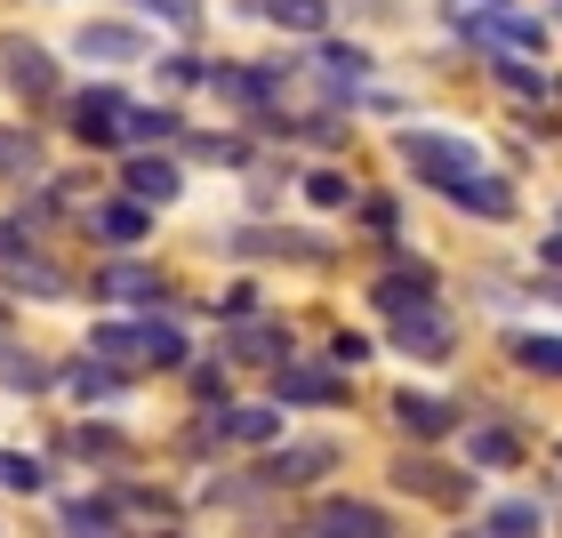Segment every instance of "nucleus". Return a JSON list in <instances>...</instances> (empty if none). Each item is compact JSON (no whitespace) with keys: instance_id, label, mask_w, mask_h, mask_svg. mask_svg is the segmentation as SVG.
Wrapping results in <instances>:
<instances>
[{"instance_id":"f257e3e1","label":"nucleus","mask_w":562,"mask_h":538,"mask_svg":"<svg viewBox=\"0 0 562 538\" xmlns=\"http://www.w3.org/2000/svg\"><path fill=\"white\" fill-rule=\"evenodd\" d=\"M210 258L225 273H338V234L329 217H225L210 234Z\"/></svg>"},{"instance_id":"f03ea898","label":"nucleus","mask_w":562,"mask_h":538,"mask_svg":"<svg viewBox=\"0 0 562 538\" xmlns=\"http://www.w3.org/2000/svg\"><path fill=\"white\" fill-rule=\"evenodd\" d=\"M386 153H394V169H402V186L411 193H426V201H450L467 177H482L491 169V145L482 137H467V130H450V121H394V137H386Z\"/></svg>"},{"instance_id":"7ed1b4c3","label":"nucleus","mask_w":562,"mask_h":538,"mask_svg":"<svg viewBox=\"0 0 562 538\" xmlns=\"http://www.w3.org/2000/svg\"><path fill=\"white\" fill-rule=\"evenodd\" d=\"M297 81H305V65H297V41H281V48H258V57H217L210 65V105L225 121H258V113H281V105H297Z\"/></svg>"},{"instance_id":"20e7f679","label":"nucleus","mask_w":562,"mask_h":538,"mask_svg":"<svg viewBox=\"0 0 562 538\" xmlns=\"http://www.w3.org/2000/svg\"><path fill=\"white\" fill-rule=\"evenodd\" d=\"M130 72H81L57 113H48V130H57L65 153H89V161H121V113H130Z\"/></svg>"},{"instance_id":"39448f33","label":"nucleus","mask_w":562,"mask_h":538,"mask_svg":"<svg viewBox=\"0 0 562 538\" xmlns=\"http://www.w3.org/2000/svg\"><path fill=\"white\" fill-rule=\"evenodd\" d=\"M177 298L186 290L153 249H105V258L81 266V305H97V314H161Z\"/></svg>"},{"instance_id":"423d86ee","label":"nucleus","mask_w":562,"mask_h":538,"mask_svg":"<svg viewBox=\"0 0 562 538\" xmlns=\"http://www.w3.org/2000/svg\"><path fill=\"white\" fill-rule=\"evenodd\" d=\"M297 65H305V81H297L305 105H346V113H353V97H362V89L378 81V72H386L378 41H362V33H322V41H297Z\"/></svg>"},{"instance_id":"0eeeda50","label":"nucleus","mask_w":562,"mask_h":538,"mask_svg":"<svg viewBox=\"0 0 562 538\" xmlns=\"http://www.w3.org/2000/svg\"><path fill=\"white\" fill-rule=\"evenodd\" d=\"M65 57L81 72H145L153 57H161V33H153L137 9H89L65 33Z\"/></svg>"},{"instance_id":"6e6552de","label":"nucleus","mask_w":562,"mask_h":538,"mask_svg":"<svg viewBox=\"0 0 562 538\" xmlns=\"http://www.w3.org/2000/svg\"><path fill=\"white\" fill-rule=\"evenodd\" d=\"M0 89L16 97V113L48 121V113H57V97L72 89V57H65V48H48L41 33H24V24H0Z\"/></svg>"},{"instance_id":"1a4fd4ad","label":"nucleus","mask_w":562,"mask_h":538,"mask_svg":"<svg viewBox=\"0 0 562 538\" xmlns=\"http://www.w3.org/2000/svg\"><path fill=\"white\" fill-rule=\"evenodd\" d=\"M386 491H402L411 506H434V515H467V506H482V474L467 467V458H450V450H411L402 442L394 450V467H386Z\"/></svg>"},{"instance_id":"9d476101","label":"nucleus","mask_w":562,"mask_h":538,"mask_svg":"<svg viewBox=\"0 0 562 538\" xmlns=\"http://www.w3.org/2000/svg\"><path fill=\"white\" fill-rule=\"evenodd\" d=\"M426 298H450V273L434 266L418 242H394V249H378V258H370V273H362V305H370L378 322L411 314V305H426Z\"/></svg>"},{"instance_id":"9b49d317","label":"nucleus","mask_w":562,"mask_h":538,"mask_svg":"<svg viewBox=\"0 0 562 538\" xmlns=\"http://www.w3.org/2000/svg\"><path fill=\"white\" fill-rule=\"evenodd\" d=\"M378 346H386L394 362H411V370H450L458 346H467V314H458L450 298H426L411 314L378 322Z\"/></svg>"},{"instance_id":"f8f14e48","label":"nucleus","mask_w":562,"mask_h":538,"mask_svg":"<svg viewBox=\"0 0 562 538\" xmlns=\"http://www.w3.org/2000/svg\"><path fill=\"white\" fill-rule=\"evenodd\" d=\"M48 467H89V482H113V474L137 467V434L113 426L105 410H81L72 426L48 434Z\"/></svg>"},{"instance_id":"ddd939ff","label":"nucleus","mask_w":562,"mask_h":538,"mask_svg":"<svg viewBox=\"0 0 562 538\" xmlns=\"http://www.w3.org/2000/svg\"><path fill=\"white\" fill-rule=\"evenodd\" d=\"M338 467H346V442H338V434H281L273 450H258V474L273 482L281 498L329 491V482H338Z\"/></svg>"},{"instance_id":"4468645a","label":"nucleus","mask_w":562,"mask_h":538,"mask_svg":"<svg viewBox=\"0 0 562 538\" xmlns=\"http://www.w3.org/2000/svg\"><path fill=\"white\" fill-rule=\"evenodd\" d=\"M386 418H394V434L411 450H450L458 434H467L474 402L467 394H442V386H411V378H402V386L386 394Z\"/></svg>"},{"instance_id":"2eb2a0df","label":"nucleus","mask_w":562,"mask_h":538,"mask_svg":"<svg viewBox=\"0 0 562 538\" xmlns=\"http://www.w3.org/2000/svg\"><path fill=\"white\" fill-rule=\"evenodd\" d=\"M266 394L281 410H305V418H329V410H353V370H338L329 354H290V362L266 370Z\"/></svg>"},{"instance_id":"dca6fc26","label":"nucleus","mask_w":562,"mask_h":538,"mask_svg":"<svg viewBox=\"0 0 562 538\" xmlns=\"http://www.w3.org/2000/svg\"><path fill=\"white\" fill-rule=\"evenodd\" d=\"M297 538H402V515L370 491H314L297 515Z\"/></svg>"},{"instance_id":"f3484780","label":"nucleus","mask_w":562,"mask_h":538,"mask_svg":"<svg viewBox=\"0 0 562 538\" xmlns=\"http://www.w3.org/2000/svg\"><path fill=\"white\" fill-rule=\"evenodd\" d=\"M72 234H81L97 258H105V249H153V234H161V210H145L137 193L105 186V193L81 210V225H72Z\"/></svg>"},{"instance_id":"a211bd4d","label":"nucleus","mask_w":562,"mask_h":538,"mask_svg":"<svg viewBox=\"0 0 562 538\" xmlns=\"http://www.w3.org/2000/svg\"><path fill=\"white\" fill-rule=\"evenodd\" d=\"M530 177H515V169H482V177H467V186H458L450 201H442V210L450 217H467V225H482V234H506V225H522L530 217Z\"/></svg>"},{"instance_id":"6ab92c4d","label":"nucleus","mask_w":562,"mask_h":538,"mask_svg":"<svg viewBox=\"0 0 562 538\" xmlns=\"http://www.w3.org/2000/svg\"><path fill=\"white\" fill-rule=\"evenodd\" d=\"M113 186L169 217L177 201L193 193V169H186V153H177V145H145V153H121V161H113Z\"/></svg>"},{"instance_id":"aec40b11","label":"nucleus","mask_w":562,"mask_h":538,"mask_svg":"<svg viewBox=\"0 0 562 538\" xmlns=\"http://www.w3.org/2000/svg\"><path fill=\"white\" fill-rule=\"evenodd\" d=\"M0 298H16V305H81V266H65L57 242H41V249H24L16 266H0Z\"/></svg>"},{"instance_id":"412c9836","label":"nucleus","mask_w":562,"mask_h":538,"mask_svg":"<svg viewBox=\"0 0 562 538\" xmlns=\"http://www.w3.org/2000/svg\"><path fill=\"white\" fill-rule=\"evenodd\" d=\"M217 354H225L234 370L266 378L273 362H290V354H297V314L266 305V314H249V322H234V329H217Z\"/></svg>"},{"instance_id":"4be33fe9","label":"nucleus","mask_w":562,"mask_h":538,"mask_svg":"<svg viewBox=\"0 0 562 538\" xmlns=\"http://www.w3.org/2000/svg\"><path fill=\"white\" fill-rule=\"evenodd\" d=\"M137 386H145V378H130L121 362H105V354H89V346L57 354V394H65L72 410H121Z\"/></svg>"},{"instance_id":"5701e85b","label":"nucleus","mask_w":562,"mask_h":538,"mask_svg":"<svg viewBox=\"0 0 562 538\" xmlns=\"http://www.w3.org/2000/svg\"><path fill=\"white\" fill-rule=\"evenodd\" d=\"M458 458H467L474 474H522L530 434H522V418H506V410H474L467 434H458Z\"/></svg>"},{"instance_id":"b1692460","label":"nucleus","mask_w":562,"mask_h":538,"mask_svg":"<svg viewBox=\"0 0 562 538\" xmlns=\"http://www.w3.org/2000/svg\"><path fill=\"white\" fill-rule=\"evenodd\" d=\"M177 153H186V169H193V177H241L266 145L249 137L241 121H225V113H217V121H193V130L177 137Z\"/></svg>"},{"instance_id":"393cba45","label":"nucleus","mask_w":562,"mask_h":538,"mask_svg":"<svg viewBox=\"0 0 562 538\" xmlns=\"http://www.w3.org/2000/svg\"><path fill=\"white\" fill-rule=\"evenodd\" d=\"M48 169H57V130L33 121V113H9L0 121V193H24Z\"/></svg>"},{"instance_id":"a878e982","label":"nucleus","mask_w":562,"mask_h":538,"mask_svg":"<svg viewBox=\"0 0 562 538\" xmlns=\"http://www.w3.org/2000/svg\"><path fill=\"white\" fill-rule=\"evenodd\" d=\"M297 169H305V153H290V145H266L258 161H249L234 186H241V217H281L297 201Z\"/></svg>"},{"instance_id":"bb28decb","label":"nucleus","mask_w":562,"mask_h":538,"mask_svg":"<svg viewBox=\"0 0 562 538\" xmlns=\"http://www.w3.org/2000/svg\"><path fill=\"white\" fill-rule=\"evenodd\" d=\"M474 72H482V89H498L506 105H554L562 97V72H554V57H474Z\"/></svg>"},{"instance_id":"cd10ccee","label":"nucleus","mask_w":562,"mask_h":538,"mask_svg":"<svg viewBox=\"0 0 562 538\" xmlns=\"http://www.w3.org/2000/svg\"><path fill=\"white\" fill-rule=\"evenodd\" d=\"M193 322L177 314V305H161V314H137V378H177L193 362Z\"/></svg>"},{"instance_id":"c85d7f7f","label":"nucleus","mask_w":562,"mask_h":538,"mask_svg":"<svg viewBox=\"0 0 562 538\" xmlns=\"http://www.w3.org/2000/svg\"><path fill=\"white\" fill-rule=\"evenodd\" d=\"M346 225L362 234L370 258H378V249H394V242H411V186H386V177H370Z\"/></svg>"},{"instance_id":"c756f323","label":"nucleus","mask_w":562,"mask_h":538,"mask_svg":"<svg viewBox=\"0 0 562 538\" xmlns=\"http://www.w3.org/2000/svg\"><path fill=\"white\" fill-rule=\"evenodd\" d=\"M362 145V113L346 105H305L297 97V121H290V153H305V161H338V153Z\"/></svg>"},{"instance_id":"7c9ffc66","label":"nucleus","mask_w":562,"mask_h":538,"mask_svg":"<svg viewBox=\"0 0 562 538\" xmlns=\"http://www.w3.org/2000/svg\"><path fill=\"white\" fill-rule=\"evenodd\" d=\"M105 498L121 506V515H130V530H161V523H193V498H177L169 482H153V474H113L105 482Z\"/></svg>"},{"instance_id":"2f4dec72","label":"nucleus","mask_w":562,"mask_h":538,"mask_svg":"<svg viewBox=\"0 0 562 538\" xmlns=\"http://www.w3.org/2000/svg\"><path fill=\"white\" fill-rule=\"evenodd\" d=\"M362 186H370V177L353 169L346 153H338V161H305V169H297V210H305V217H353Z\"/></svg>"},{"instance_id":"473e14b6","label":"nucleus","mask_w":562,"mask_h":538,"mask_svg":"<svg viewBox=\"0 0 562 538\" xmlns=\"http://www.w3.org/2000/svg\"><path fill=\"white\" fill-rule=\"evenodd\" d=\"M193 130V105L186 97H130V113H121V153H145V145H177Z\"/></svg>"},{"instance_id":"72a5a7b5","label":"nucleus","mask_w":562,"mask_h":538,"mask_svg":"<svg viewBox=\"0 0 562 538\" xmlns=\"http://www.w3.org/2000/svg\"><path fill=\"white\" fill-rule=\"evenodd\" d=\"M498 354L515 362L530 386H562V329H539V322H506L498 329Z\"/></svg>"},{"instance_id":"f704fd0d","label":"nucleus","mask_w":562,"mask_h":538,"mask_svg":"<svg viewBox=\"0 0 562 538\" xmlns=\"http://www.w3.org/2000/svg\"><path fill=\"white\" fill-rule=\"evenodd\" d=\"M0 394H16V402H48V394H57V354L24 346V329H16V338H0Z\"/></svg>"},{"instance_id":"c9c22d12","label":"nucleus","mask_w":562,"mask_h":538,"mask_svg":"<svg viewBox=\"0 0 562 538\" xmlns=\"http://www.w3.org/2000/svg\"><path fill=\"white\" fill-rule=\"evenodd\" d=\"M210 48H201V41H161V57H153L145 72H153V89H161V97H201V89H210Z\"/></svg>"},{"instance_id":"e433bc0d","label":"nucleus","mask_w":562,"mask_h":538,"mask_svg":"<svg viewBox=\"0 0 562 538\" xmlns=\"http://www.w3.org/2000/svg\"><path fill=\"white\" fill-rule=\"evenodd\" d=\"M474 523L491 530V538H547V530H554V506H547V498L506 491V498H482V506H474Z\"/></svg>"},{"instance_id":"4c0bfd02","label":"nucleus","mask_w":562,"mask_h":538,"mask_svg":"<svg viewBox=\"0 0 562 538\" xmlns=\"http://www.w3.org/2000/svg\"><path fill=\"white\" fill-rule=\"evenodd\" d=\"M266 273H225L217 281V290H210V314H201V322H210V329H234V322H249V314H266Z\"/></svg>"},{"instance_id":"58836bf2","label":"nucleus","mask_w":562,"mask_h":538,"mask_svg":"<svg viewBox=\"0 0 562 538\" xmlns=\"http://www.w3.org/2000/svg\"><path fill=\"white\" fill-rule=\"evenodd\" d=\"M338 0H266V24L281 41H322V33H338Z\"/></svg>"},{"instance_id":"ea45409f","label":"nucleus","mask_w":562,"mask_h":538,"mask_svg":"<svg viewBox=\"0 0 562 538\" xmlns=\"http://www.w3.org/2000/svg\"><path fill=\"white\" fill-rule=\"evenodd\" d=\"M121 9H137L161 41H201L210 33V0H121Z\"/></svg>"},{"instance_id":"a19ab883","label":"nucleus","mask_w":562,"mask_h":538,"mask_svg":"<svg viewBox=\"0 0 562 538\" xmlns=\"http://www.w3.org/2000/svg\"><path fill=\"white\" fill-rule=\"evenodd\" d=\"M177 378H186V402H193V410H217V402H234V394H241V386H234L241 370L225 362L217 346H210V354H193V362L177 370Z\"/></svg>"},{"instance_id":"79ce46f5","label":"nucleus","mask_w":562,"mask_h":538,"mask_svg":"<svg viewBox=\"0 0 562 538\" xmlns=\"http://www.w3.org/2000/svg\"><path fill=\"white\" fill-rule=\"evenodd\" d=\"M81 346H89V354H105V362H121V370L137 378V314H89Z\"/></svg>"},{"instance_id":"37998d69","label":"nucleus","mask_w":562,"mask_h":538,"mask_svg":"<svg viewBox=\"0 0 562 538\" xmlns=\"http://www.w3.org/2000/svg\"><path fill=\"white\" fill-rule=\"evenodd\" d=\"M322 354H329L338 370H353V378H362V370H370V362H378L386 346H378V329H353V322H338V329L322 338Z\"/></svg>"},{"instance_id":"c03bdc74","label":"nucleus","mask_w":562,"mask_h":538,"mask_svg":"<svg viewBox=\"0 0 562 538\" xmlns=\"http://www.w3.org/2000/svg\"><path fill=\"white\" fill-rule=\"evenodd\" d=\"M353 113H362V121H411L418 105H411V89H394L386 72H378V81H370L362 97H353Z\"/></svg>"},{"instance_id":"a18cd8bd","label":"nucleus","mask_w":562,"mask_h":538,"mask_svg":"<svg viewBox=\"0 0 562 538\" xmlns=\"http://www.w3.org/2000/svg\"><path fill=\"white\" fill-rule=\"evenodd\" d=\"M24 249H41V234H33V225H24V210H16V201L0 193V266H16Z\"/></svg>"},{"instance_id":"49530a36","label":"nucleus","mask_w":562,"mask_h":538,"mask_svg":"<svg viewBox=\"0 0 562 538\" xmlns=\"http://www.w3.org/2000/svg\"><path fill=\"white\" fill-rule=\"evenodd\" d=\"M530 273H562V225H547V234L530 242Z\"/></svg>"},{"instance_id":"de8ad7c7","label":"nucleus","mask_w":562,"mask_h":538,"mask_svg":"<svg viewBox=\"0 0 562 538\" xmlns=\"http://www.w3.org/2000/svg\"><path fill=\"white\" fill-rule=\"evenodd\" d=\"M225 9H234L241 24H266V0H225Z\"/></svg>"},{"instance_id":"09e8293b","label":"nucleus","mask_w":562,"mask_h":538,"mask_svg":"<svg viewBox=\"0 0 562 538\" xmlns=\"http://www.w3.org/2000/svg\"><path fill=\"white\" fill-rule=\"evenodd\" d=\"M137 538H201L193 523H161V530H137Z\"/></svg>"},{"instance_id":"8fccbe9b","label":"nucleus","mask_w":562,"mask_h":538,"mask_svg":"<svg viewBox=\"0 0 562 538\" xmlns=\"http://www.w3.org/2000/svg\"><path fill=\"white\" fill-rule=\"evenodd\" d=\"M450 538H491V530H482V523H458V530H450Z\"/></svg>"},{"instance_id":"3c124183","label":"nucleus","mask_w":562,"mask_h":538,"mask_svg":"<svg viewBox=\"0 0 562 538\" xmlns=\"http://www.w3.org/2000/svg\"><path fill=\"white\" fill-rule=\"evenodd\" d=\"M467 9H515V0H467Z\"/></svg>"},{"instance_id":"603ef678","label":"nucleus","mask_w":562,"mask_h":538,"mask_svg":"<svg viewBox=\"0 0 562 538\" xmlns=\"http://www.w3.org/2000/svg\"><path fill=\"white\" fill-rule=\"evenodd\" d=\"M547 16H554V33H562V0H547Z\"/></svg>"},{"instance_id":"864d4df0","label":"nucleus","mask_w":562,"mask_h":538,"mask_svg":"<svg viewBox=\"0 0 562 538\" xmlns=\"http://www.w3.org/2000/svg\"><path fill=\"white\" fill-rule=\"evenodd\" d=\"M554 225H562V186H554Z\"/></svg>"},{"instance_id":"5fc2aeb1","label":"nucleus","mask_w":562,"mask_h":538,"mask_svg":"<svg viewBox=\"0 0 562 538\" xmlns=\"http://www.w3.org/2000/svg\"><path fill=\"white\" fill-rule=\"evenodd\" d=\"M554 530H562V506H554Z\"/></svg>"}]
</instances>
